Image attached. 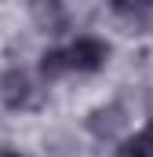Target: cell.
Returning a JSON list of instances; mask_svg holds the SVG:
<instances>
[{"label":"cell","mask_w":153,"mask_h":157,"mask_svg":"<svg viewBox=\"0 0 153 157\" xmlns=\"http://www.w3.org/2000/svg\"><path fill=\"white\" fill-rule=\"evenodd\" d=\"M0 157H26V154H15V150H0Z\"/></svg>","instance_id":"cell-8"},{"label":"cell","mask_w":153,"mask_h":157,"mask_svg":"<svg viewBox=\"0 0 153 157\" xmlns=\"http://www.w3.org/2000/svg\"><path fill=\"white\" fill-rule=\"evenodd\" d=\"M40 77L44 80H58L69 73V62H66V48H47L44 55H40Z\"/></svg>","instance_id":"cell-7"},{"label":"cell","mask_w":153,"mask_h":157,"mask_svg":"<svg viewBox=\"0 0 153 157\" xmlns=\"http://www.w3.org/2000/svg\"><path fill=\"white\" fill-rule=\"evenodd\" d=\"M110 55H113L110 40L95 37V33H80L66 48V62H69V70H76V73H99L110 62Z\"/></svg>","instance_id":"cell-1"},{"label":"cell","mask_w":153,"mask_h":157,"mask_svg":"<svg viewBox=\"0 0 153 157\" xmlns=\"http://www.w3.org/2000/svg\"><path fill=\"white\" fill-rule=\"evenodd\" d=\"M113 15L128 18V26L139 33H153V0L150 4H113Z\"/></svg>","instance_id":"cell-5"},{"label":"cell","mask_w":153,"mask_h":157,"mask_svg":"<svg viewBox=\"0 0 153 157\" xmlns=\"http://www.w3.org/2000/svg\"><path fill=\"white\" fill-rule=\"evenodd\" d=\"M0 102H4V110H11V113H22V110H29V106L37 102L33 77H29L22 66H11V70L0 73Z\"/></svg>","instance_id":"cell-2"},{"label":"cell","mask_w":153,"mask_h":157,"mask_svg":"<svg viewBox=\"0 0 153 157\" xmlns=\"http://www.w3.org/2000/svg\"><path fill=\"white\" fill-rule=\"evenodd\" d=\"M84 124H88V132L99 143H113V139H120V132L128 128V110H124V102H102V106H95L84 117Z\"/></svg>","instance_id":"cell-3"},{"label":"cell","mask_w":153,"mask_h":157,"mask_svg":"<svg viewBox=\"0 0 153 157\" xmlns=\"http://www.w3.org/2000/svg\"><path fill=\"white\" fill-rule=\"evenodd\" d=\"M29 15H33V22H37L40 33L58 37V33H66V29H69V15H66V7H62V4H33V7H29Z\"/></svg>","instance_id":"cell-4"},{"label":"cell","mask_w":153,"mask_h":157,"mask_svg":"<svg viewBox=\"0 0 153 157\" xmlns=\"http://www.w3.org/2000/svg\"><path fill=\"white\" fill-rule=\"evenodd\" d=\"M113 157H153V121L142 124L135 135H128V139L117 146Z\"/></svg>","instance_id":"cell-6"}]
</instances>
